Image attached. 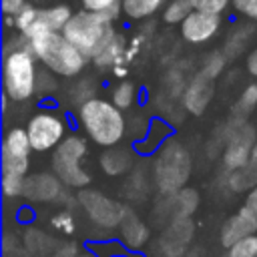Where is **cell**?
<instances>
[{"label":"cell","mask_w":257,"mask_h":257,"mask_svg":"<svg viewBox=\"0 0 257 257\" xmlns=\"http://www.w3.org/2000/svg\"><path fill=\"white\" fill-rule=\"evenodd\" d=\"M191 10L193 6L189 4V0H169L161 12V20L169 26H177L191 14Z\"/></svg>","instance_id":"603a6c76"},{"label":"cell","mask_w":257,"mask_h":257,"mask_svg":"<svg viewBox=\"0 0 257 257\" xmlns=\"http://www.w3.org/2000/svg\"><path fill=\"white\" fill-rule=\"evenodd\" d=\"M255 145H257L255 126L245 120H237L227 137V145H225V153H223V167L229 173L243 169L251 161V157L255 153Z\"/></svg>","instance_id":"ba28073f"},{"label":"cell","mask_w":257,"mask_h":257,"mask_svg":"<svg viewBox=\"0 0 257 257\" xmlns=\"http://www.w3.org/2000/svg\"><path fill=\"white\" fill-rule=\"evenodd\" d=\"M38 6L36 4H32V2H28L16 16H12V28L18 32V34H22V32H26L34 22H36V18H38Z\"/></svg>","instance_id":"484cf974"},{"label":"cell","mask_w":257,"mask_h":257,"mask_svg":"<svg viewBox=\"0 0 257 257\" xmlns=\"http://www.w3.org/2000/svg\"><path fill=\"white\" fill-rule=\"evenodd\" d=\"M24 128L28 133L30 147L34 153L54 151L66 139V120L52 108L36 110L28 118Z\"/></svg>","instance_id":"52a82bcc"},{"label":"cell","mask_w":257,"mask_h":257,"mask_svg":"<svg viewBox=\"0 0 257 257\" xmlns=\"http://www.w3.org/2000/svg\"><path fill=\"white\" fill-rule=\"evenodd\" d=\"M120 2H122V0H78L80 8L90 10V12L108 14L112 20H118V16H122V12H120Z\"/></svg>","instance_id":"d4e9b609"},{"label":"cell","mask_w":257,"mask_h":257,"mask_svg":"<svg viewBox=\"0 0 257 257\" xmlns=\"http://www.w3.org/2000/svg\"><path fill=\"white\" fill-rule=\"evenodd\" d=\"M62 181L54 173H36L26 177L22 197L30 203H46L54 201L62 195Z\"/></svg>","instance_id":"7c38bea8"},{"label":"cell","mask_w":257,"mask_h":257,"mask_svg":"<svg viewBox=\"0 0 257 257\" xmlns=\"http://www.w3.org/2000/svg\"><path fill=\"white\" fill-rule=\"evenodd\" d=\"M251 235H257V219L245 207H241L237 213H233L223 223V227L219 231V243L225 249H229L237 241H241L245 237H251Z\"/></svg>","instance_id":"4fadbf2b"},{"label":"cell","mask_w":257,"mask_h":257,"mask_svg":"<svg viewBox=\"0 0 257 257\" xmlns=\"http://www.w3.org/2000/svg\"><path fill=\"white\" fill-rule=\"evenodd\" d=\"M167 135H169V124L163 122V120H159V118H155V120L149 124L147 137H145V141H143L141 145H147L145 151L161 149V145H165V137H167ZM141 145H139V147H141Z\"/></svg>","instance_id":"cb8c5ba5"},{"label":"cell","mask_w":257,"mask_h":257,"mask_svg":"<svg viewBox=\"0 0 257 257\" xmlns=\"http://www.w3.org/2000/svg\"><path fill=\"white\" fill-rule=\"evenodd\" d=\"M169 0H122L120 12L131 22H143L153 18L155 14L163 12Z\"/></svg>","instance_id":"e0dca14e"},{"label":"cell","mask_w":257,"mask_h":257,"mask_svg":"<svg viewBox=\"0 0 257 257\" xmlns=\"http://www.w3.org/2000/svg\"><path fill=\"white\" fill-rule=\"evenodd\" d=\"M255 219H257V187H253L251 191H247L245 195V205H243Z\"/></svg>","instance_id":"836d02e7"},{"label":"cell","mask_w":257,"mask_h":257,"mask_svg":"<svg viewBox=\"0 0 257 257\" xmlns=\"http://www.w3.org/2000/svg\"><path fill=\"white\" fill-rule=\"evenodd\" d=\"M74 14V10L70 8V4H52V6H44L38 10V18L36 22L26 30L22 32V36H28L32 32H38V30H52V32H62V28L66 26V22L70 20V16Z\"/></svg>","instance_id":"9a60e30c"},{"label":"cell","mask_w":257,"mask_h":257,"mask_svg":"<svg viewBox=\"0 0 257 257\" xmlns=\"http://www.w3.org/2000/svg\"><path fill=\"white\" fill-rule=\"evenodd\" d=\"M223 26L221 14H211L203 10H191V14L179 24V34L189 44H207L211 42Z\"/></svg>","instance_id":"8fae6325"},{"label":"cell","mask_w":257,"mask_h":257,"mask_svg":"<svg viewBox=\"0 0 257 257\" xmlns=\"http://www.w3.org/2000/svg\"><path fill=\"white\" fill-rule=\"evenodd\" d=\"M24 181H26V177H20V175H2V193L8 199L22 197Z\"/></svg>","instance_id":"83f0119b"},{"label":"cell","mask_w":257,"mask_h":257,"mask_svg":"<svg viewBox=\"0 0 257 257\" xmlns=\"http://www.w3.org/2000/svg\"><path fill=\"white\" fill-rule=\"evenodd\" d=\"M86 151H88L86 141L78 135H68L52 151V171L66 187L82 189L90 183V175L82 167V159Z\"/></svg>","instance_id":"8992f818"},{"label":"cell","mask_w":257,"mask_h":257,"mask_svg":"<svg viewBox=\"0 0 257 257\" xmlns=\"http://www.w3.org/2000/svg\"><path fill=\"white\" fill-rule=\"evenodd\" d=\"M233 0H189V4L193 6V10H203V12H211V14H221L231 6Z\"/></svg>","instance_id":"f1b7e54d"},{"label":"cell","mask_w":257,"mask_h":257,"mask_svg":"<svg viewBox=\"0 0 257 257\" xmlns=\"http://www.w3.org/2000/svg\"><path fill=\"white\" fill-rule=\"evenodd\" d=\"M116 20H112L108 14L102 12H90L84 8H78L66 26L62 28V34L88 58H92L102 44L118 30L114 26Z\"/></svg>","instance_id":"277c9868"},{"label":"cell","mask_w":257,"mask_h":257,"mask_svg":"<svg viewBox=\"0 0 257 257\" xmlns=\"http://www.w3.org/2000/svg\"><path fill=\"white\" fill-rule=\"evenodd\" d=\"M76 257H92V255H88V253H84V255H76Z\"/></svg>","instance_id":"d590c367"},{"label":"cell","mask_w":257,"mask_h":257,"mask_svg":"<svg viewBox=\"0 0 257 257\" xmlns=\"http://www.w3.org/2000/svg\"><path fill=\"white\" fill-rule=\"evenodd\" d=\"M30 139L26 128L14 126L4 135L2 141V175L26 177L30 169Z\"/></svg>","instance_id":"9c48e42d"},{"label":"cell","mask_w":257,"mask_h":257,"mask_svg":"<svg viewBox=\"0 0 257 257\" xmlns=\"http://www.w3.org/2000/svg\"><path fill=\"white\" fill-rule=\"evenodd\" d=\"M255 106H257V82H251L241 90V94L235 100L231 110L237 120H243L245 116H249L255 110Z\"/></svg>","instance_id":"44dd1931"},{"label":"cell","mask_w":257,"mask_h":257,"mask_svg":"<svg viewBox=\"0 0 257 257\" xmlns=\"http://www.w3.org/2000/svg\"><path fill=\"white\" fill-rule=\"evenodd\" d=\"M110 100L120 108V110H126L135 104L137 100V84L131 82V80H120L116 82L112 88H110Z\"/></svg>","instance_id":"7402d4cb"},{"label":"cell","mask_w":257,"mask_h":257,"mask_svg":"<svg viewBox=\"0 0 257 257\" xmlns=\"http://www.w3.org/2000/svg\"><path fill=\"white\" fill-rule=\"evenodd\" d=\"M52 225L54 227H58V229H62V231H66V233H70L74 227H72V217L66 213V211H60L54 219H52Z\"/></svg>","instance_id":"d6a6232c"},{"label":"cell","mask_w":257,"mask_h":257,"mask_svg":"<svg viewBox=\"0 0 257 257\" xmlns=\"http://www.w3.org/2000/svg\"><path fill=\"white\" fill-rule=\"evenodd\" d=\"M255 151H257V145H255Z\"/></svg>","instance_id":"8d00e7d4"},{"label":"cell","mask_w":257,"mask_h":257,"mask_svg":"<svg viewBox=\"0 0 257 257\" xmlns=\"http://www.w3.org/2000/svg\"><path fill=\"white\" fill-rule=\"evenodd\" d=\"M26 4L28 0H0V8L4 16H16Z\"/></svg>","instance_id":"1f68e13d"},{"label":"cell","mask_w":257,"mask_h":257,"mask_svg":"<svg viewBox=\"0 0 257 257\" xmlns=\"http://www.w3.org/2000/svg\"><path fill=\"white\" fill-rule=\"evenodd\" d=\"M213 96V78L205 72L195 74V78L187 84L183 92V104L191 114H203Z\"/></svg>","instance_id":"5bb4252c"},{"label":"cell","mask_w":257,"mask_h":257,"mask_svg":"<svg viewBox=\"0 0 257 257\" xmlns=\"http://www.w3.org/2000/svg\"><path fill=\"white\" fill-rule=\"evenodd\" d=\"M76 118L86 137L102 149L116 147L126 133V118L122 110L112 100L100 96L82 102L76 108Z\"/></svg>","instance_id":"3957f363"},{"label":"cell","mask_w":257,"mask_h":257,"mask_svg":"<svg viewBox=\"0 0 257 257\" xmlns=\"http://www.w3.org/2000/svg\"><path fill=\"white\" fill-rule=\"evenodd\" d=\"M223 257H257V235L245 237L231 245Z\"/></svg>","instance_id":"4316f807"},{"label":"cell","mask_w":257,"mask_h":257,"mask_svg":"<svg viewBox=\"0 0 257 257\" xmlns=\"http://www.w3.org/2000/svg\"><path fill=\"white\" fill-rule=\"evenodd\" d=\"M30 50L42 64V68L50 70L56 76L64 78H74L78 76L86 64L88 56H84L62 32H52V30H38L28 36H24Z\"/></svg>","instance_id":"7a4b0ae2"},{"label":"cell","mask_w":257,"mask_h":257,"mask_svg":"<svg viewBox=\"0 0 257 257\" xmlns=\"http://www.w3.org/2000/svg\"><path fill=\"white\" fill-rule=\"evenodd\" d=\"M191 157L189 151L179 141H167L153 163V177L161 193L173 195L177 193L191 175Z\"/></svg>","instance_id":"5b68a950"},{"label":"cell","mask_w":257,"mask_h":257,"mask_svg":"<svg viewBox=\"0 0 257 257\" xmlns=\"http://www.w3.org/2000/svg\"><path fill=\"white\" fill-rule=\"evenodd\" d=\"M227 187L233 193H243V191H251L253 187H257V151L253 153L251 161L243 169L231 171L227 179Z\"/></svg>","instance_id":"d6986e66"},{"label":"cell","mask_w":257,"mask_h":257,"mask_svg":"<svg viewBox=\"0 0 257 257\" xmlns=\"http://www.w3.org/2000/svg\"><path fill=\"white\" fill-rule=\"evenodd\" d=\"M131 167H133V153H128L126 149L110 147L100 155V169L108 177H120L128 173Z\"/></svg>","instance_id":"ac0fdd59"},{"label":"cell","mask_w":257,"mask_h":257,"mask_svg":"<svg viewBox=\"0 0 257 257\" xmlns=\"http://www.w3.org/2000/svg\"><path fill=\"white\" fill-rule=\"evenodd\" d=\"M231 8L237 16L249 18V20H257V0H233Z\"/></svg>","instance_id":"4dcf8cb0"},{"label":"cell","mask_w":257,"mask_h":257,"mask_svg":"<svg viewBox=\"0 0 257 257\" xmlns=\"http://www.w3.org/2000/svg\"><path fill=\"white\" fill-rule=\"evenodd\" d=\"M126 50H128L126 38L120 30H116L90 60L98 70H108V68L112 70L118 64H126Z\"/></svg>","instance_id":"2e32d148"},{"label":"cell","mask_w":257,"mask_h":257,"mask_svg":"<svg viewBox=\"0 0 257 257\" xmlns=\"http://www.w3.org/2000/svg\"><path fill=\"white\" fill-rule=\"evenodd\" d=\"M78 203L84 207L90 221L100 227H118L126 215L124 207L118 201L108 199L98 191H80Z\"/></svg>","instance_id":"30bf717a"},{"label":"cell","mask_w":257,"mask_h":257,"mask_svg":"<svg viewBox=\"0 0 257 257\" xmlns=\"http://www.w3.org/2000/svg\"><path fill=\"white\" fill-rule=\"evenodd\" d=\"M223 68H225V56L221 52H213L211 56L205 58V64H203V70L201 72H205L209 78L215 80L223 72Z\"/></svg>","instance_id":"f546056e"},{"label":"cell","mask_w":257,"mask_h":257,"mask_svg":"<svg viewBox=\"0 0 257 257\" xmlns=\"http://www.w3.org/2000/svg\"><path fill=\"white\" fill-rule=\"evenodd\" d=\"M120 231H122L124 243L131 245L133 249H139V247L147 241V237H149L147 227H145L133 213H126V215H124V219H122V223H120Z\"/></svg>","instance_id":"ffe728a7"},{"label":"cell","mask_w":257,"mask_h":257,"mask_svg":"<svg viewBox=\"0 0 257 257\" xmlns=\"http://www.w3.org/2000/svg\"><path fill=\"white\" fill-rule=\"evenodd\" d=\"M38 58L30 50L22 34H14L4 44L2 86L4 94L14 102H26L38 92Z\"/></svg>","instance_id":"6da1fadb"},{"label":"cell","mask_w":257,"mask_h":257,"mask_svg":"<svg viewBox=\"0 0 257 257\" xmlns=\"http://www.w3.org/2000/svg\"><path fill=\"white\" fill-rule=\"evenodd\" d=\"M245 66L249 70V74L253 78H257V48H253L249 54H247V60H245Z\"/></svg>","instance_id":"e575fe53"}]
</instances>
